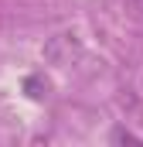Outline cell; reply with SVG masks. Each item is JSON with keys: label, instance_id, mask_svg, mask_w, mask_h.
Returning a JSON list of instances; mask_svg holds the SVG:
<instances>
[{"label": "cell", "instance_id": "6da1fadb", "mask_svg": "<svg viewBox=\"0 0 143 147\" xmlns=\"http://www.w3.org/2000/svg\"><path fill=\"white\" fill-rule=\"evenodd\" d=\"M133 7H136V10H143V0H133Z\"/></svg>", "mask_w": 143, "mask_h": 147}]
</instances>
